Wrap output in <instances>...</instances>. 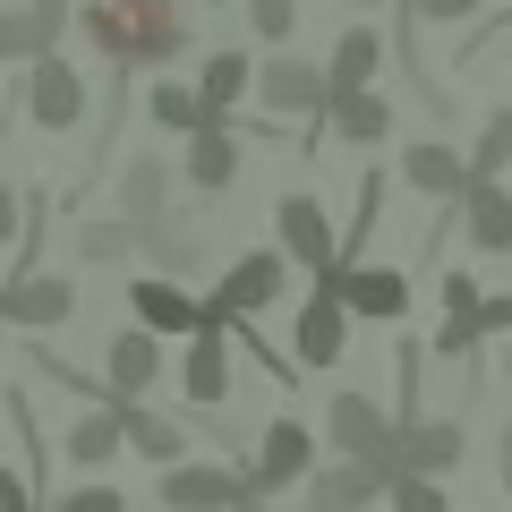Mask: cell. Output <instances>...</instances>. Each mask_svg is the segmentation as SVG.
I'll list each match as a JSON object with an SVG mask.
<instances>
[{
	"label": "cell",
	"mask_w": 512,
	"mask_h": 512,
	"mask_svg": "<svg viewBox=\"0 0 512 512\" xmlns=\"http://www.w3.org/2000/svg\"><path fill=\"white\" fill-rule=\"evenodd\" d=\"M453 231L470 239L478 256H512V188L487 180V171H470L461 197H453Z\"/></svg>",
	"instance_id": "obj_9"
},
{
	"label": "cell",
	"mask_w": 512,
	"mask_h": 512,
	"mask_svg": "<svg viewBox=\"0 0 512 512\" xmlns=\"http://www.w3.org/2000/svg\"><path fill=\"white\" fill-rule=\"evenodd\" d=\"M128 316L163 342H188V333H231V308L222 299H197L188 282H163V274H137L128 282Z\"/></svg>",
	"instance_id": "obj_2"
},
{
	"label": "cell",
	"mask_w": 512,
	"mask_h": 512,
	"mask_svg": "<svg viewBox=\"0 0 512 512\" xmlns=\"http://www.w3.org/2000/svg\"><path fill=\"white\" fill-rule=\"evenodd\" d=\"M35 52H52V43H43V26L26 18V9H0V60H9V69H26Z\"/></svg>",
	"instance_id": "obj_31"
},
{
	"label": "cell",
	"mask_w": 512,
	"mask_h": 512,
	"mask_svg": "<svg viewBox=\"0 0 512 512\" xmlns=\"http://www.w3.org/2000/svg\"><path fill=\"white\" fill-rule=\"evenodd\" d=\"M43 512H128V495L120 487H69V495H52Z\"/></svg>",
	"instance_id": "obj_34"
},
{
	"label": "cell",
	"mask_w": 512,
	"mask_h": 512,
	"mask_svg": "<svg viewBox=\"0 0 512 512\" xmlns=\"http://www.w3.org/2000/svg\"><path fill=\"white\" fill-rule=\"evenodd\" d=\"M103 376H111V393H120V402H146L154 384H163V333L120 325V333H111V350H103Z\"/></svg>",
	"instance_id": "obj_15"
},
{
	"label": "cell",
	"mask_w": 512,
	"mask_h": 512,
	"mask_svg": "<svg viewBox=\"0 0 512 512\" xmlns=\"http://www.w3.org/2000/svg\"><path fill=\"white\" fill-rule=\"evenodd\" d=\"M316 137H342V146H384V137H393V94H384V86L325 94V111H316Z\"/></svg>",
	"instance_id": "obj_13"
},
{
	"label": "cell",
	"mask_w": 512,
	"mask_h": 512,
	"mask_svg": "<svg viewBox=\"0 0 512 512\" xmlns=\"http://www.w3.org/2000/svg\"><path fill=\"white\" fill-rule=\"evenodd\" d=\"M120 427H128V453H146L154 470L188 461V427L171 419V410H154V402H120Z\"/></svg>",
	"instance_id": "obj_22"
},
{
	"label": "cell",
	"mask_w": 512,
	"mask_h": 512,
	"mask_svg": "<svg viewBox=\"0 0 512 512\" xmlns=\"http://www.w3.org/2000/svg\"><path fill=\"white\" fill-rule=\"evenodd\" d=\"M350 9H384V0H350Z\"/></svg>",
	"instance_id": "obj_41"
},
{
	"label": "cell",
	"mask_w": 512,
	"mask_h": 512,
	"mask_svg": "<svg viewBox=\"0 0 512 512\" xmlns=\"http://www.w3.org/2000/svg\"><path fill=\"white\" fill-rule=\"evenodd\" d=\"M256 512H274V504H256Z\"/></svg>",
	"instance_id": "obj_42"
},
{
	"label": "cell",
	"mask_w": 512,
	"mask_h": 512,
	"mask_svg": "<svg viewBox=\"0 0 512 512\" xmlns=\"http://www.w3.org/2000/svg\"><path fill=\"white\" fill-rule=\"evenodd\" d=\"M69 9H77V0H26V18L43 26V43H60V26H69Z\"/></svg>",
	"instance_id": "obj_36"
},
{
	"label": "cell",
	"mask_w": 512,
	"mask_h": 512,
	"mask_svg": "<svg viewBox=\"0 0 512 512\" xmlns=\"http://www.w3.org/2000/svg\"><path fill=\"white\" fill-rule=\"evenodd\" d=\"M239 163H248V137H239L231 120H214V128H197V137H188L180 180H188V188H205V197H222V188L239 180Z\"/></svg>",
	"instance_id": "obj_18"
},
{
	"label": "cell",
	"mask_w": 512,
	"mask_h": 512,
	"mask_svg": "<svg viewBox=\"0 0 512 512\" xmlns=\"http://www.w3.org/2000/svg\"><path fill=\"white\" fill-rule=\"evenodd\" d=\"M26 120L35 128H52V137H69L77 120H86V77H77V60H60V52H35L26 60Z\"/></svg>",
	"instance_id": "obj_5"
},
{
	"label": "cell",
	"mask_w": 512,
	"mask_h": 512,
	"mask_svg": "<svg viewBox=\"0 0 512 512\" xmlns=\"http://www.w3.org/2000/svg\"><path fill=\"white\" fill-rule=\"evenodd\" d=\"M239 470H248V487H256V495L299 487V478L316 470V436H308V419H274L265 436H256V453L239 461Z\"/></svg>",
	"instance_id": "obj_8"
},
{
	"label": "cell",
	"mask_w": 512,
	"mask_h": 512,
	"mask_svg": "<svg viewBox=\"0 0 512 512\" xmlns=\"http://www.w3.org/2000/svg\"><path fill=\"white\" fill-rule=\"evenodd\" d=\"M18 231H26V205H18V188L0 180V248H9V239H18Z\"/></svg>",
	"instance_id": "obj_39"
},
{
	"label": "cell",
	"mask_w": 512,
	"mask_h": 512,
	"mask_svg": "<svg viewBox=\"0 0 512 512\" xmlns=\"http://www.w3.org/2000/svg\"><path fill=\"white\" fill-rule=\"evenodd\" d=\"M461 180H470V163H461L453 146H436V137H419V146H402V188H419V197L453 205Z\"/></svg>",
	"instance_id": "obj_23"
},
{
	"label": "cell",
	"mask_w": 512,
	"mask_h": 512,
	"mask_svg": "<svg viewBox=\"0 0 512 512\" xmlns=\"http://www.w3.org/2000/svg\"><path fill=\"white\" fill-rule=\"evenodd\" d=\"M77 26L86 43L111 60V69H171L188 52V26H180V0H77Z\"/></svg>",
	"instance_id": "obj_1"
},
{
	"label": "cell",
	"mask_w": 512,
	"mask_h": 512,
	"mask_svg": "<svg viewBox=\"0 0 512 512\" xmlns=\"http://www.w3.org/2000/svg\"><path fill=\"white\" fill-rule=\"evenodd\" d=\"M384 495H393V512H453L444 504V478H419V470H393Z\"/></svg>",
	"instance_id": "obj_30"
},
{
	"label": "cell",
	"mask_w": 512,
	"mask_h": 512,
	"mask_svg": "<svg viewBox=\"0 0 512 512\" xmlns=\"http://www.w3.org/2000/svg\"><path fill=\"white\" fill-rule=\"evenodd\" d=\"M35 504H43V495H35V487H26V478H18V470H9V461H0V512H35Z\"/></svg>",
	"instance_id": "obj_37"
},
{
	"label": "cell",
	"mask_w": 512,
	"mask_h": 512,
	"mask_svg": "<svg viewBox=\"0 0 512 512\" xmlns=\"http://www.w3.org/2000/svg\"><path fill=\"white\" fill-rule=\"evenodd\" d=\"M342 350H350V308H342V291L316 282L308 308L291 316V367H342Z\"/></svg>",
	"instance_id": "obj_10"
},
{
	"label": "cell",
	"mask_w": 512,
	"mask_h": 512,
	"mask_svg": "<svg viewBox=\"0 0 512 512\" xmlns=\"http://www.w3.org/2000/svg\"><path fill=\"white\" fill-rule=\"evenodd\" d=\"M478 299L487 291H478L470 274H444V316H478Z\"/></svg>",
	"instance_id": "obj_35"
},
{
	"label": "cell",
	"mask_w": 512,
	"mask_h": 512,
	"mask_svg": "<svg viewBox=\"0 0 512 512\" xmlns=\"http://www.w3.org/2000/svg\"><path fill=\"white\" fill-rule=\"evenodd\" d=\"M77 256H86V265H128V256H137V222H86V231H77Z\"/></svg>",
	"instance_id": "obj_29"
},
{
	"label": "cell",
	"mask_w": 512,
	"mask_h": 512,
	"mask_svg": "<svg viewBox=\"0 0 512 512\" xmlns=\"http://www.w3.org/2000/svg\"><path fill=\"white\" fill-rule=\"evenodd\" d=\"M325 444H333V453H350V461H367L376 478L402 470V461H393V419H384L367 393H333V402H325Z\"/></svg>",
	"instance_id": "obj_4"
},
{
	"label": "cell",
	"mask_w": 512,
	"mask_h": 512,
	"mask_svg": "<svg viewBox=\"0 0 512 512\" xmlns=\"http://www.w3.org/2000/svg\"><path fill=\"white\" fill-rule=\"evenodd\" d=\"M402 18L410 26H470L478 0H402Z\"/></svg>",
	"instance_id": "obj_33"
},
{
	"label": "cell",
	"mask_w": 512,
	"mask_h": 512,
	"mask_svg": "<svg viewBox=\"0 0 512 512\" xmlns=\"http://www.w3.org/2000/svg\"><path fill=\"white\" fill-rule=\"evenodd\" d=\"M0 333H9V325H0Z\"/></svg>",
	"instance_id": "obj_43"
},
{
	"label": "cell",
	"mask_w": 512,
	"mask_h": 512,
	"mask_svg": "<svg viewBox=\"0 0 512 512\" xmlns=\"http://www.w3.org/2000/svg\"><path fill=\"white\" fill-rule=\"evenodd\" d=\"M180 393H188V410H222V393H231V333H188Z\"/></svg>",
	"instance_id": "obj_21"
},
{
	"label": "cell",
	"mask_w": 512,
	"mask_h": 512,
	"mask_svg": "<svg viewBox=\"0 0 512 512\" xmlns=\"http://www.w3.org/2000/svg\"><path fill=\"white\" fill-rule=\"evenodd\" d=\"M470 171H487V180H504V171H512V103H487L478 146H470Z\"/></svg>",
	"instance_id": "obj_28"
},
{
	"label": "cell",
	"mask_w": 512,
	"mask_h": 512,
	"mask_svg": "<svg viewBox=\"0 0 512 512\" xmlns=\"http://www.w3.org/2000/svg\"><path fill=\"white\" fill-rule=\"evenodd\" d=\"M274 239H282L291 265H308V274H325L333 248H342V239H333V214H325L316 197H282V205H274Z\"/></svg>",
	"instance_id": "obj_16"
},
{
	"label": "cell",
	"mask_w": 512,
	"mask_h": 512,
	"mask_svg": "<svg viewBox=\"0 0 512 512\" xmlns=\"http://www.w3.org/2000/svg\"><path fill=\"white\" fill-rule=\"evenodd\" d=\"M154 495H163V512H248V504H265L248 487V470H231V461H171L154 478Z\"/></svg>",
	"instance_id": "obj_3"
},
{
	"label": "cell",
	"mask_w": 512,
	"mask_h": 512,
	"mask_svg": "<svg viewBox=\"0 0 512 512\" xmlns=\"http://www.w3.org/2000/svg\"><path fill=\"white\" fill-rule=\"evenodd\" d=\"M495 43H504V60H512V26H504V35H495Z\"/></svg>",
	"instance_id": "obj_40"
},
{
	"label": "cell",
	"mask_w": 512,
	"mask_h": 512,
	"mask_svg": "<svg viewBox=\"0 0 512 512\" xmlns=\"http://www.w3.org/2000/svg\"><path fill=\"white\" fill-rule=\"evenodd\" d=\"M376 69H384V35H376V26H350V35H333V60H325V86H333V94L376 86Z\"/></svg>",
	"instance_id": "obj_26"
},
{
	"label": "cell",
	"mask_w": 512,
	"mask_h": 512,
	"mask_svg": "<svg viewBox=\"0 0 512 512\" xmlns=\"http://www.w3.org/2000/svg\"><path fill=\"white\" fill-rule=\"evenodd\" d=\"M35 512H43V504H35Z\"/></svg>",
	"instance_id": "obj_45"
},
{
	"label": "cell",
	"mask_w": 512,
	"mask_h": 512,
	"mask_svg": "<svg viewBox=\"0 0 512 512\" xmlns=\"http://www.w3.org/2000/svg\"><path fill=\"white\" fill-rule=\"evenodd\" d=\"M461 453H470V436H461V419H393V461L419 478H453Z\"/></svg>",
	"instance_id": "obj_12"
},
{
	"label": "cell",
	"mask_w": 512,
	"mask_h": 512,
	"mask_svg": "<svg viewBox=\"0 0 512 512\" xmlns=\"http://www.w3.org/2000/svg\"><path fill=\"white\" fill-rule=\"evenodd\" d=\"M60 453H69L77 470H103L111 453H128V427H120V402H94L86 419H77L69 436H60Z\"/></svg>",
	"instance_id": "obj_25"
},
{
	"label": "cell",
	"mask_w": 512,
	"mask_h": 512,
	"mask_svg": "<svg viewBox=\"0 0 512 512\" xmlns=\"http://www.w3.org/2000/svg\"><path fill=\"white\" fill-rule=\"evenodd\" d=\"M478 333H512V291H487V299H478Z\"/></svg>",
	"instance_id": "obj_38"
},
{
	"label": "cell",
	"mask_w": 512,
	"mask_h": 512,
	"mask_svg": "<svg viewBox=\"0 0 512 512\" xmlns=\"http://www.w3.org/2000/svg\"><path fill=\"white\" fill-rule=\"evenodd\" d=\"M171 188H180V163H163V154H128L120 163V222H163L171 214Z\"/></svg>",
	"instance_id": "obj_20"
},
{
	"label": "cell",
	"mask_w": 512,
	"mask_h": 512,
	"mask_svg": "<svg viewBox=\"0 0 512 512\" xmlns=\"http://www.w3.org/2000/svg\"><path fill=\"white\" fill-rule=\"evenodd\" d=\"M316 282H325V291H342V308L367 316V325H384V333L410 316V282L393 274V265H325Z\"/></svg>",
	"instance_id": "obj_6"
},
{
	"label": "cell",
	"mask_w": 512,
	"mask_h": 512,
	"mask_svg": "<svg viewBox=\"0 0 512 512\" xmlns=\"http://www.w3.org/2000/svg\"><path fill=\"white\" fill-rule=\"evenodd\" d=\"M146 120H154V128H171V137H197V128H214L222 111H205V103H197V86H180V77H163V86L146 94Z\"/></svg>",
	"instance_id": "obj_27"
},
{
	"label": "cell",
	"mask_w": 512,
	"mask_h": 512,
	"mask_svg": "<svg viewBox=\"0 0 512 512\" xmlns=\"http://www.w3.org/2000/svg\"><path fill=\"white\" fill-rule=\"evenodd\" d=\"M137 256H146V274H163V282H188V291H197V274H205V231H188V222H146V231H137Z\"/></svg>",
	"instance_id": "obj_19"
},
{
	"label": "cell",
	"mask_w": 512,
	"mask_h": 512,
	"mask_svg": "<svg viewBox=\"0 0 512 512\" xmlns=\"http://www.w3.org/2000/svg\"><path fill=\"white\" fill-rule=\"evenodd\" d=\"M282 291H291V256H282V248H248L231 274H222L214 299H222L231 316H256V308H274Z\"/></svg>",
	"instance_id": "obj_17"
},
{
	"label": "cell",
	"mask_w": 512,
	"mask_h": 512,
	"mask_svg": "<svg viewBox=\"0 0 512 512\" xmlns=\"http://www.w3.org/2000/svg\"><path fill=\"white\" fill-rule=\"evenodd\" d=\"M376 495H384V478L367 470V461H350V453L316 461V470L299 478V504H308V512H367Z\"/></svg>",
	"instance_id": "obj_14"
},
{
	"label": "cell",
	"mask_w": 512,
	"mask_h": 512,
	"mask_svg": "<svg viewBox=\"0 0 512 512\" xmlns=\"http://www.w3.org/2000/svg\"><path fill=\"white\" fill-rule=\"evenodd\" d=\"M239 9H248L256 43H291V26H299V0H239Z\"/></svg>",
	"instance_id": "obj_32"
},
{
	"label": "cell",
	"mask_w": 512,
	"mask_h": 512,
	"mask_svg": "<svg viewBox=\"0 0 512 512\" xmlns=\"http://www.w3.org/2000/svg\"><path fill=\"white\" fill-rule=\"evenodd\" d=\"M248 512H256V504H248Z\"/></svg>",
	"instance_id": "obj_44"
},
{
	"label": "cell",
	"mask_w": 512,
	"mask_h": 512,
	"mask_svg": "<svg viewBox=\"0 0 512 512\" xmlns=\"http://www.w3.org/2000/svg\"><path fill=\"white\" fill-rule=\"evenodd\" d=\"M77 316V282L69 274H9L0 282V325H26V333H60Z\"/></svg>",
	"instance_id": "obj_7"
},
{
	"label": "cell",
	"mask_w": 512,
	"mask_h": 512,
	"mask_svg": "<svg viewBox=\"0 0 512 512\" xmlns=\"http://www.w3.org/2000/svg\"><path fill=\"white\" fill-rule=\"evenodd\" d=\"M256 94H265V111H282V120H316L325 111V60H308V52H274L265 69H256Z\"/></svg>",
	"instance_id": "obj_11"
},
{
	"label": "cell",
	"mask_w": 512,
	"mask_h": 512,
	"mask_svg": "<svg viewBox=\"0 0 512 512\" xmlns=\"http://www.w3.org/2000/svg\"><path fill=\"white\" fill-rule=\"evenodd\" d=\"M248 86H256V60L239 52V43H222V52H205V60H197V103H205V111H222V120L239 111V94H248Z\"/></svg>",
	"instance_id": "obj_24"
}]
</instances>
